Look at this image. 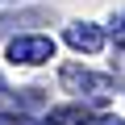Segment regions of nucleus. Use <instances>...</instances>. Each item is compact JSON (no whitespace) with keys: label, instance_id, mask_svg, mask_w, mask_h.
<instances>
[{"label":"nucleus","instance_id":"0eeeda50","mask_svg":"<svg viewBox=\"0 0 125 125\" xmlns=\"http://www.w3.org/2000/svg\"><path fill=\"white\" fill-rule=\"evenodd\" d=\"M0 125H21V117H4L0 113Z\"/></svg>","mask_w":125,"mask_h":125},{"label":"nucleus","instance_id":"20e7f679","mask_svg":"<svg viewBox=\"0 0 125 125\" xmlns=\"http://www.w3.org/2000/svg\"><path fill=\"white\" fill-rule=\"evenodd\" d=\"M50 21V9H17V13H0V38L21 29V25H42Z\"/></svg>","mask_w":125,"mask_h":125},{"label":"nucleus","instance_id":"423d86ee","mask_svg":"<svg viewBox=\"0 0 125 125\" xmlns=\"http://www.w3.org/2000/svg\"><path fill=\"white\" fill-rule=\"evenodd\" d=\"M83 125H125V121H121V117H113V113H96V117L88 113V117H83Z\"/></svg>","mask_w":125,"mask_h":125},{"label":"nucleus","instance_id":"39448f33","mask_svg":"<svg viewBox=\"0 0 125 125\" xmlns=\"http://www.w3.org/2000/svg\"><path fill=\"white\" fill-rule=\"evenodd\" d=\"M113 46H117V50H125V13H121V17H113Z\"/></svg>","mask_w":125,"mask_h":125},{"label":"nucleus","instance_id":"6e6552de","mask_svg":"<svg viewBox=\"0 0 125 125\" xmlns=\"http://www.w3.org/2000/svg\"><path fill=\"white\" fill-rule=\"evenodd\" d=\"M4 92H9V83H4V79H0V96H4Z\"/></svg>","mask_w":125,"mask_h":125},{"label":"nucleus","instance_id":"f257e3e1","mask_svg":"<svg viewBox=\"0 0 125 125\" xmlns=\"http://www.w3.org/2000/svg\"><path fill=\"white\" fill-rule=\"evenodd\" d=\"M58 83H62V92L88 96V100H108L117 92V79L113 75H96L92 67H83V62H62V67H58Z\"/></svg>","mask_w":125,"mask_h":125},{"label":"nucleus","instance_id":"7ed1b4c3","mask_svg":"<svg viewBox=\"0 0 125 125\" xmlns=\"http://www.w3.org/2000/svg\"><path fill=\"white\" fill-rule=\"evenodd\" d=\"M62 38H67L71 50H83V54H96V50L104 46V29H100L96 21H71Z\"/></svg>","mask_w":125,"mask_h":125},{"label":"nucleus","instance_id":"f03ea898","mask_svg":"<svg viewBox=\"0 0 125 125\" xmlns=\"http://www.w3.org/2000/svg\"><path fill=\"white\" fill-rule=\"evenodd\" d=\"M54 58V38L46 33H17L9 42V62L13 67H42Z\"/></svg>","mask_w":125,"mask_h":125}]
</instances>
